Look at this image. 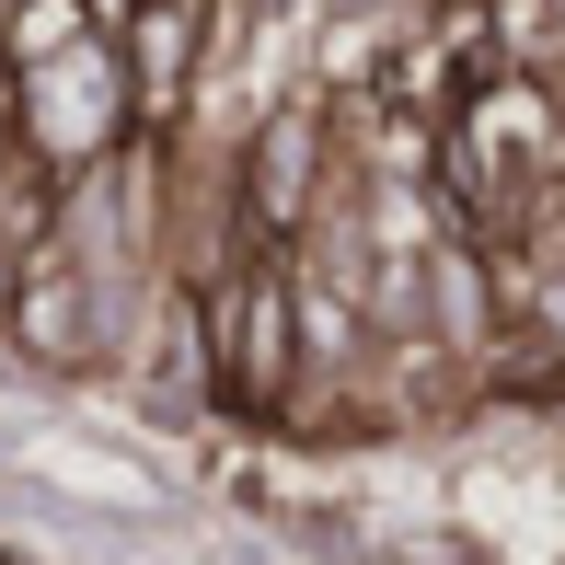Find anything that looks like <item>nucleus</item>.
<instances>
[{"label":"nucleus","mask_w":565,"mask_h":565,"mask_svg":"<svg viewBox=\"0 0 565 565\" xmlns=\"http://www.w3.org/2000/svg\"><path fill=\"white\" fill-rule=\"evenodd\" d=\"M554 185H565V139H554V116L531 105L520 82H484V93H461V127H450V196H461V220L473 231H531L554 209Z\"/></svg>","instance_id":"f257e3e1"},{"label":"nucleus","mask_w":565,"mask_h":565,"mask_svg":"<svg viewBox=\"0 0 565 565\" xmlns=\"http://www.w3.org/2000/svg\"><path fill=\"white\" fill-rule=\"evenodd\" d=\"M209 335H220V381H231L243 404H266L277 370H289V289H277L266 266H243V277L209 300Z\"/></svg>","instance_id":"f03ea898"}]
</instances>
